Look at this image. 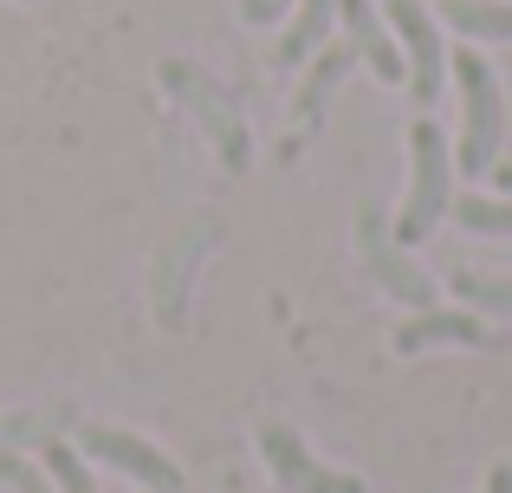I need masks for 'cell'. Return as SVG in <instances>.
I'll return each instance as SVG.
<instances>
[{
  "label": "cell",
  "instance_id": "1",
  "mask_svg": "<svg viewBox=\"0 0 512 493\" xmlns=\"http://www.w3.org/2000/svg\"><path fill=\"white\" fill-rule=\"evenodd\" d=\"M409 163H415L409 202H402V215L389 221L396 247L428 241V234L448 221V208H454V150H448V137H441L435 117H415L409 124Z\"/></svg>",
  "mask_w": 512,
  "mask_h": 493
},
{
  "label": "cell",
  "instance_id": "2",
  "mask_svg": "<svg viewBox=\"0 0 512 493\" xmlns=\"http://www.w3.org/2000/svg\"><path fill=\"white\" fill-rule=\"evenodd\" d=\"M454 85H461V150H454V163L474 182L506 150V91L480 52H454Z\"/></svg>",
  "mask_w": 512,
  "mask_h": 493
},
{
  "label": "cell",
  "instance_id": "3",
  "mask_svg": "<svg viewBox=\"0 0 512 493\" xmlns=\"http://www.w3.org/2000/svg\"><path fill=\"white\" fill-rule=\"evenodd\" d=\"M163 85H169V98L182 104L188 117H195V130L214 143V156H221L227 169H247L253 163V137H247V117H240V104L227 98L221 85H214L201 65H188V59H163Z\"/></svg>",
  "mask_w": 512,
  "mask_h": 493
},
{
  "label": "cell",
  "instance_id": "4",
  "mask_svg": "<svg viewBox=\"0 0 512 493\" xmlns=\"http://www.w3.org/2000/svg\"><path fill=\"white\" fill-rule=\"evenodd\" d=\"M350 241H357L363 273H370L376 286L389 292V299H402L409 312H428V305H441V286L409 260V247H396L383 202H357V215H350Z\"/></svg>",
  "mask_w": 512,
  "mask_h": 493
},
{
  "label": "cell",
  "instance_id": "5",
  "mask_svg": "<svg viewBox=\"0 0 512 493\" xmlns=\"http://www.w3.org/2000/svg\"><path fill=\"white\" fill-rule=\"evenodd\" d=\"M383 20H389V33H396V46H402V65H409V98L422 104H435L441 98V85H448V46H441V20L422 7V0H389L383 7Z\"/></svg>",
  "mask_w": 512,
  "mask_h": 493
},
{
  "label": "cell",
  "instance_id": "6",
  "mask_svg": "<svg viewBox=\"0 0 512 493\" xmlns=\"http://www.w3.org/2000/svg\"><path fill=\"white\" fill-rule=\"evenodd\" d=\"M78 448H85L91 461H104V468L130 474V481H143V493H182V468L163 455L156 442H143V435L130 429H104V422H91V429H78Z\"/></svg>",
  "mask_w": 512,
  "mask_h": 493
},
{
  "label": "cell",
  "instance_id": "7",
  "mask_svg": "<svg viewBox=\"0 0 512 493\" xmlns=\"http://www.w3.org/2000/svg\"><path fill=\"white\" fill-rule=\"evenodd\" d=\"M214 241H221V215H195L163 253H156L150 292H156V312H163V325H182V312H188V279H195V266L214 253Z\"/></svg>",
  "mask_w": 512,
  "mask_h": 493
},
{
  "label": "cell",
  "instance_id": "8",
  "mask_svg": "<svg viewBox=\"0 0 512 493\" xmlns=\"http://www.w3.org/2000/svg\"><path fill=\"white\" fill-rule=\"evenodd\" d=\"M260 455H266V468L279 474V487H286V493H370L357 474L318 468L312 448H305L299 435L286 429V422H260Z\"/></svg>",
  "mask_w": 512,
  "mask_h": 493
},
{
  "label": "cell",
  "instance_id": "9",
  "mask_svg": "<svg viewBox=\"0 0 512 493\" xmlns=\"http://www.w3.org/2000/svg\"><path fill=\"white\" fill-rule=\"evenodd\" d=\"M338 26H344V46L357 52L383 85H402V78H409L402 46H396V33H389V20L376 13V0H338Z\"/></svg>",
  "mask_w": 512,
  "mask_h": 493
},
{
  "label": "cell",
  "instance_id": "10",
  "mask_svg": "<svg viewBox=\"0 0 512 493\" xmlns=\"http://www.w3.org/2000/svg\"><path fill=\"white\" fill-rule=\"evenodd\" d=\"M428 344H461V351H487V344H500L487 331V318H474V312H461V305H428V312H409L396 325V351L402 357H415V351H428Z\"/></svg>",
  "mask_w": 512,
  "mask_h": 493
},
{
  "label": "cell",
  "instance_id": "11",
  "mask_svg": "<svg viewBox=\"0 0 512 493\" xmlns=\"http://www.w3.org/2000/svg\"><path fill=\"white\" fill-rule=\"evenodd\" d=\"M350 65H357V52L331 46V39L312 52V65L299 72V98H292V124H299V137H318V130H325V111H331V98H338Z\"/></svg>",
  "mask_w": 512,
  "mask_h": 493
},
{
  "label": "cell",
  "instance_id": "12",
  "mask_svg": "<svg viewBox=\"0 0 512 493\" xmlns=\"http://www.w3.org/2000/svg\"><path fill=\"white\" fill-rule=\"evenodd\" d=\"M292 26L279 33V46H273V59L279 65H299V59H312L318 46L331 39V26H338V0H292Z\"/></svg>",
  "mask_w": 512,
  "mask_h": 493
},
{
  "label": "cell",
  "instance_id": "13",
  "mask_svg": "<svg viewBox=\"0 0 512 493\" xmlns=\"http://www.w3.org/2000/svg\"><path fill=\"white\" fill-rule=\"evenodd\" d=\"M441 26L467 39H512V0H441Z\"/></svg>",
  "mask_w": 512,
  "mask_h": 493
},
{
  "label": "cell",
  "instance_id": "14",
  "mask_svg": "<svg viewBox=\"0 0 512 493\" xmlns=\"http://www.w3.org/2000/svg\"><path fill=\"white\" fill-rule=\"evenodd\" d=\"M467 234H493V241H512V195H454L448 208Z\"/></svg>",
  "mask_w": 512,
  "mask_h": 493
},
{
  "label": "cell",
  "instance_id": "15",
  "mask_svg": "<svg viewBox=\"0 0 512 493\" xmlns=\"http://www.w3.org/2000/svg\"><path fill=\"white\" fill-rule=\"evenodd\" d=\"M454 292H461L474 312L512 318V279H487V273H454Z\"/></svg>",
  "mask_w": 512,
  "mask_h": 493
},
{
  "label": "cell",
  "instance_id": "16",
  "mask_svg": "<svg viewBox=\"0 0 512 493\" xmlns=\"http://www.w3.org/2000/svg\"><path fill=\"white\" fill-rule=\"evenodd\" d=\"M46 474H52V487H59V493H98V487H91L85 455H78L72 442H46Z\"/></svg>",
  "mask_w": 512,
  "mask_h": 493
},
{
  "label": "cell",
  "instance_id": "17",
  "mask_svg": "<svg viewBox=\"0 0 512 493\" xmlns=\"http://www.w3.org/2000/svg\"><path fill=\"white\" fill-rule=\"evenodd\" d=\"M0 493H59V487H52V474H39L26 455L0 448Z\"/></svg>",
  "mask_w": 512,
  "mask_h": 493
},
{
  "label": "cell",
  "instance_id": "18",
  "mask_svg": "<svg viewBox=\"0 0 512 493\" xmlns=\"http://www.w3.org/2000/svg\"><path fill=\"white\" fill-rule=\"evenodd\" d=\"M292 13V0H240V20L247 26H273V20H286Z\"/></svg>",
  "mask_w": 512,
  "mask_h": 493
},
{
  "label": "cell",
  "instance_id": "19",
  "mask_svg": "<svg viewBox=\"0 0 512 493\" xmlns=\"http://www.w3.org/2000/svg\"><path fill=\"white\" fill-rule=\"evenodd\" d=\"M487 493H512V461H500V468L487 474Z\"/></svg>",
  "mask_w": 512,
  "mask_h": 493
},
{
  "label": "cell",
  "instance_id": "20",
  "mask_svg": "<svg viewBox=\"0 0 512 493\" xmlns=\"http://www.w3.org/2000/svg\"><path fill=\"white\" fill-rule=\"evenodd\" d=\"M487 176H493V189H500V195H512V163H493Z\"/></svg>",
  "mask_w": 512,
  "mask_h": 493
}]
</instances>
